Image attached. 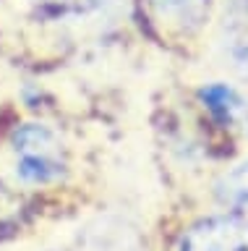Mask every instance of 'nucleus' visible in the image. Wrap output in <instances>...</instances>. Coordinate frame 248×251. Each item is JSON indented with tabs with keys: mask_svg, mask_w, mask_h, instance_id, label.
Here are the masks:
<instances>
[{
	"mask_svg": "<svg viewBox=\"0 0 248 251\" xmlns=\"http://www.w3.org/2000/svg\"><path fill=\"white\" fill-rule=\"evenodd\" d=\"M16 176L26 183H52L66 173V149L58 133L42 123H26L13 133Z\"/></svg>",
	"mask_w": 248,
	"mask_h": 251,
	"instance_id": "nucleus-1",
	"label": "nucleus"
},
{
	"mask_svg": "<svg viewBox=\"0 0 248 251\" xmlns=\"http://www.w3.org/2000/svg\"><path fill=\"white\" fill-rule=\"evenodd\" d=\"M175 251H248V215L225 209L193 220Z\"/></svg>",
	"mask_w": 248,
	"mask_h": 251,
	"instance_id": "nucleus-2",
	"label": "nucleus"
},
{
	"mask_svg": "<svg viewBox=\"0 0 248 251\" xmlns=\"http://www.w3.org/2000/svg\"><path fill=\"white\" fill-rule=\"evenodd\" d=\"M220 47L225 63L235 71V76L248 81V0H235L225 13Z\"/></svg>",
	"mask_w": 248,
	"mask_h": 251,
	"instance_id": "nucleus-3",
	"label": "nucleus"
},
{
	"mask_svg": "<svg viewBox=\"0 0 248 251\" xmlns=\"http://www.w3.org/2000/svg\"><path fill=\"white\" fill-rule=\"evenodd\" d=\"M199 102L217 123L243 126L248 118V100L227 81H209L199 89Z\"/></svg>",
	"mask_w": 248,
	"mask_h": 251,
	"instance_id": "nucleus-4",
	"label": "nucleus"
},
{
	"mask_svg": "<svg viewBox=\"0 0 248 251\" xmlns=\"http://www.w3.org/2000/svg\"><path fill=\"white\" fill-rule=\"evenodd\" d=\"M149 8L167 31L193 34L206 21L209 0H149Z\"/></svg>",
	"mask_w": 248,
	"mask_h": 251,
	"instance_id": "nucleus-5",
	"label": "nucleus"
},
{
	"mask_svg": "<svg viewBox=\"0 0 248 251\" xmlns=\"http://www.w3.org/2000/svg\"><path fill=\"white\" fill-rule=\"evenodd\" d=\"M214 199L225 209L248 215V157L227 168L214 180Z\"/></svg>",
	"mask_w": 248,
	"mask_h": 251,
	"instance_id": "nucleus-6",
	"label": "nucleus"
}]
</instances>
